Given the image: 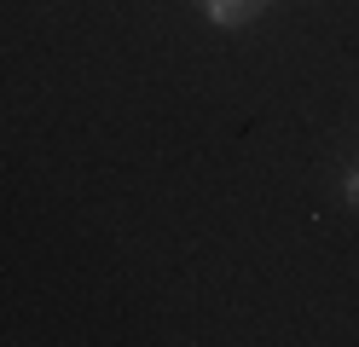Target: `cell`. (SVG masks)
Here are the masks:
<instances>
[{
    "mask_svg": "<svg viewBox=\"0 0 359 347\" xmlns=\"http://www.w3.org/2000/svg\"><path fill=\"white\" fill-rule=\"evenodd\" d=\"M266 12V0H203V18L215 29H243V23H255Z\"/></svg>",
    "mask_w": 359,
    "mask_h": 347,
    "instance_id": "6da1fadb",
    "label": "cell"
},
{
    "mask_svg": "<svg viewBox=\"0 0 359 347\" xmlns=\"http://www.w3.org/2000/svg\"><path fill=\"white\" fill-rule=\"evenodd\" d=\"M342 203H348V208H359V168H348V174H342Z\"/></svg>",
    "mask_w": 359,
    "mask_h": 347,
    "instance_id": "7a4b0ae2",
    "label": "cell"
}]
</instances>
